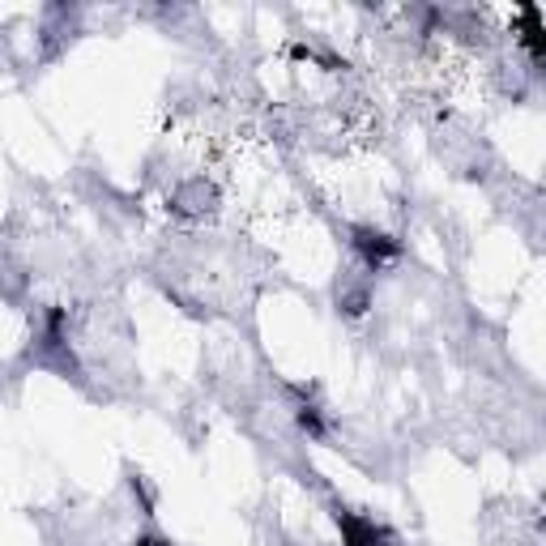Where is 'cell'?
<instances>
[{
	"mask_svg": "<svg viewBox=\"0 0 546 546\" xmlns=\"http://www.w3.org/2000/svg\"><path fill=\"white\" fill-rule=\"evenodd\" d=\"M355 248L367 261V269H376V265L389 261V256H397V239L384 235V231H372V227H359L355 231Z\"/></svg>",
	"mask_w": 546,
	"mask_h": 546,
	"instance_id": "cell-2",
	"label": "cell"
},
{
	"mask_svg": "<svg viewBox=\"0 0 546 546\" xmlns=\"http://www.w3.org/2000/svg\"><path fill=\"white\" fill-rule=\"evenodd\" d=\"M337 525H342V546H389V529L376 525L372 517H359V512H337Z\"/></svg>",
	"mask_w": 546,
	"mask_h": 546,
	"instance_id": "cell-1",
	"label": "cell"
},
{
	"mask_svg": "<svg viewBox=\"0 0 546 546\" xmlns=\"http://www.w3.org/2000/svg\"><path fill=\"white\" fill-rule=\"evenodd\" d=\"M137 546H167V542H158V538H141Z\"/></svg>",
	"mask_w": 546,
	"mask_h": 546,
	"instance_id": "cell-3",
	"label": "cell"
}]
</instances>
